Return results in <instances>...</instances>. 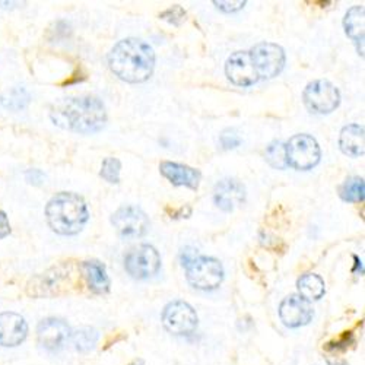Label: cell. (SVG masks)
<instances>
[{"label": "cell", "mask_w": 365, "mask_h": 365, "mask_svg": "<svg viewBox=\"0 0 365 365\" xmlns=\"http://www.w3.org/2000/svg\"><path fill=\"white\" fill-rule=\"evenodd\" d=\"M53 123L69 132L93 135L107 125V110L104 103L93 96L69 97L53 104L50 110Z\"/></svg>", "instance_id": "6da1fadb"}, {"label": "cell", "mask_w": 365, "mask_h": 365, "mask_svg": "<svg viewBox=\"0 0 365 365\" xmlns=\"http://www.w3.org/2000/svg\"><path fill=\"white\" fill-rule=\"evenodd\" d=\"M110 71L123 82L143 83L155 69V51L140 38L120 40L108 53Z\"/></svg>", "instance_id": "7a4b0ae2"}, {"label": "cell", "mask_w": 365, "mask_h": 365, "mask_svg": "<svg viewBox=\"0 0 365 365\" xmlns=\"http://www.w3.org/2000/svg\"><path fill=\"white\" fill-rule=\"evenodd\" d=\"M46 220L56 234L76 235L89 221L88 205L76 193L60 192L48 200Z\"/></svg>", "instance_id": "3957f363"}, {"label": "cell", "mask_w": 365, "mask_h": 365, "mask_svg": "<svg viewBox=\"0 0 365 365\" xmlns=\"http://www.w3.org/2000/svg\"><path fill=\"white\" fill-rule=\"evenodd\" d=\"M287 165L298 171L313 170L322 160V149L316 138L299 133L285 143Z\"/></svg>", "instance_id": "277c9868"}, {"label": "cell", "mask_w": 365, "mask_h": 365, "mask_svg": "<svg viewBox=\"0 0 365 365\" xmlns=\"http://www.w3.org/2000/svg\"><path fill=\"white\" fill-rule=\"evenodd\" d=\"M225 277L222 263L215 257L196 256L186 266L187 282L200 291H214L220 288Z\"/></svg>", "instance_id": "5b68a950"}, {"label": "cell", "mask_w": 365, "mask_h": 365, "mask_svg": "<svg viewBox=\"0 0 365 365\" xmlns=\"http://www.w3.org/2000/svg\"><path fill=\"white\" fill-rule=\"evenodd\" d=\"M302 100L314 114H330L341 104L339 89L326 79H316L304 88Z\"/></svg>", "instance_id": "8992f818"}, {"label": "cell", "mask_w": 365, "mask_h": 365, "mask_svg": "<svg viewBox=\"0 0 365 365\" xmlns=\"http://www.w3.org/2000/svg\"><path fill=\"white\" fill-rule=\"evenodd\" d=\"M253 66L259 75V79H272L278 75L285 68L287 56L285 50L275 43L262 41L257 43L249 51Z\"/></svg>", "instance_id": "52a82bcc"}, {"label": "cell", "mask_w": 365, "mask_h": 365, "mask_svg": "<svg viewBox=\"0 0 365 365\" xmlns=\"http://www.w3.org/2000/svg\"><path fill=\"white\" fill-rule=\"evenodd\" d=\"M167 331L175 336H190L197 329L199 317L196 310L186 301H173L167 304L161 316Z\"/></svg>", "instance_id": "ba28073f"}, {"label": "cell", "mask_w": 365, "mask_h": 365, "mask_svg": "<svg viewBox=\"0 0 365 365\" xmlns=\"http://www.w3.org/2000/svg\"><path fill=\"white\" fill-rule=\"evenodd\" d=\"M111 224L117 234L125 240L140 238L150 228L148 215L139 206L135 205L120 206L111 215Z\"/></svg>", "instance_id": "9c48e42d"}, {"label": "cell", "mask_w": 365, "mask_h": 365, "mask_svg": "<svg viewBox=\"0 0 365 365\" xmlns=\"http://www.w3.org/2000/svg\"><path fill=\"white\" fill-rule=\"evenodd\" d=\"M125 269L133 279H149L161 269V256L154 246L140 245L125 256Z\"/></svg>", "instance_id": "30bf717a"}, {"label": "cell", "mask_w": 365, "mask_h": 365, "mask_svg": "<svg viewBox=\"0 0 365 365\" xmlns=\"http://www.w3.org/2000/svg\"><path fill=\"white\" fill-rule=\"evenodd\" d=\"M72 330L69 324L57 317H48L38 323L37 327V339L41 348L48 352H58L62 351L68 342L71 341Z\"/></svg>", "instance_id": "8fae6325"}, {"label": "cell", "mask_w": 365, "mask_h": 365, "mask_svg": "<svg viewBox=\"0 0 365 365\" xmlns=\"http://www.w3.org/2000/svg\"><path fill=\"white\" fill-rule=\"evenodd\" d=\"M279 319L288 329H298L307 326L313 317L314 310L310 302L301 298L298 294L285 297L279 304Z\"/></svg>", "instance_id": "7c38bea8"}, {"label": "cell", "mask_w": 365, "mask_h": 365, "mask_svg": "<svg viewBox=\"0 0 365 365\" xmlns=\"http://www.w3.org/2000/svg\"><path fill=\"white\" fill-rule=\"evenodd\" d=\"M225 75L231 83L235 86L247 88L257 83L259 75L253 66L252 57L249 51H235L232 53L225 63Z\"/></svg>", "instance_id": "4fadbf2b"}, {"label": "cell", "mask_w": 365, "mask_h": 365, "mask_svg": "<svg viewBox=\"0 0 365 365\" xmlns=\"http://www.w3.org/2000/svg\"><path fill=\"white\" fill-rule=\"evenodd\" d=\"M214 202L224 212H232L246 202V187L235 178H224L214 189Z\"/></svg>", "instance_id": "5bb4252c"}, {"label": "cell", "mask_w": 365, "mask_h": 365, "mask_svg": "<svg viewBox=\"0 0 365 365\" xmlns=\"http://www.w3.org/2000/svg\"><path fill=\"white\" fill-rule=\"evenodd\" d=\"M28 336V323L25 319L12 312L0 314V346L15 348Z\"/></svg>", "instance_id": "9a60e30c"}, {"label": "cell", "mask_w": 365, "mask_h": 365, "mask_svg": "<svg viewBox=\"0 0 365 365\" xmlns=\"http://www.w3.org/2000/svg\"><path fill=\"white\" fill-rule=\"evenodd\" d=\"M160 173L173 186L187 187L190 190H197L202 180V174L199 170L173 161H163L160 164Z\"/></svg>", "instance_id": "2e32d148"}, {"label": "cell", "mask_w": 365, "mask_h": 365, "mask_svg": "<svg viewBox=\"0 0 365 365\" xmlns=\"http://www.w3.org/2000/svg\"><path fill=\"white\" fill-rule=\"evenodd\" d=\"M81 272L88 288L96 294H107L110 291V277L107 267L98 260H86L81 264Z\"/></svg>", "instance_id": "e0dca14e"}, {"label": "cell", "mask_w": 365, "mask_h": 365, "mask_svg": "<svg viewBox=\"0 0 365 365\" xmlns=\"http://www.w3.org/2000/svg\"><path fill=\"white\" fill-rule=\"evenodd\" d=\"M339 148L345 155L359 158L365 154V132L359 125H348L341 130Z\"/></svg>", "instance_id": "ac0fdd59"}, {"label": "cell", "mask_w": 365, "mask_h": 365, "mask_svg": "<svg viewBox=\"0 0 365 365\" xmlns=\"http://www.w3.org/2000/svg\"><path fill=\"white\" fill-rule=\"evenodd\" d=\"M345 34L356 44V50L364 56V34H365V8L362 5L348 9L344 18Z\"/></svg>", "instance_id": "d6986e66"}, {"label": "cell", "mask_w": 365, "mask_h": 365, "mask_svg": "<svg viewBox=\"0 0 365 365\" xmlns=\"http://www.w3.org/2000/svg\"><path fill=\"white\" fill-rule=\"evenodd\" d=\"M298 295L306 301H317L326 294V284L317 273H304L297 281Z\"/></svg>", "instance_id": "ffe728a7"}, {"label": "cell", "mask_w": 365, "mask_h": 365, "mask_svg": "<svg viewBox=\"0 0 365 365\" xmlns=\"http://www.w3.org/2000/svg\"><path fill=\"white\" fill-rule=\"evenodd\" d=\"M339 197L348 203H362L365 199V182L362 177H348L338 189Z\"/></svg>", "instance_id": "44dd1931"}, {"label": "cell", "mask_w": 365, "mask_h": 365, "mask_svg": "<svg viewBox=\"0 0 365 365\" xmlns=\"http://www.w3.org/2000/svg\"><path fill=\"white\" fill-rule=\"evenodd\" d=\"M29 103H31V96L22 86L8 89L0 96V106L11 111H22L29 106Z\"/></svg>", "instance_id": "7402d4cb"}, {"label": "cell", "mask_w": 365, "mask_h": 365, "mask_svg": "<svg viewBox=\"0 0 365 365\" xmlns=\"http://www.w3.org/2000/svg\"><path fill=\"white\" fill-rule=\"evenodd\" d=\"M100 339V333L94 327H81L71 334L72 345L79 352H89L94 349Z\"/></svg>", "instance_id": "603a6c76"}, {"label": "cell", "mask_w": 365, "mask_h": 365, "mask_svg": "<svg viewBox=\"0 0 365 365\" xmlns=\"http://www.w3.org/2000/svg\"><path fill=\"white\" fill-rule=\"evenodd\" d=\"M264 157L267 164L275 170H285L287 165V155H285V143L281 140H273L267 145Z\"/></svg>", "instance_id": "cb8c5ba5"}, {"label": "cell", "mask_w": 365, "mask_h": 365, "mask_svg": "<svg viewBox=\"0 0 365 365\" xmlns=\"http://www.w3.org/2000/svg\"><path fill=\"white\" fill-rule=\"evenodd\" d=\"M120 173H121V163L118 158L108 157L101 164L100 175L110 185H118L120 182Z\"/></svg>", "instance_id": "d4e9b609"}, {"label": "cell", "mask_w": 365, "mask_h": 365, "mask_svg": "<svg viewBox=\"0 0 365 365\" xmlns=\"http://www.w3.org/2000/svg\"><path fill=\"white\" fill-rule=\"evenodd\" d=\"M186 16H187L186 11L182 9L180 5H174V6L168 8L167 11H164V12L160 15V18H161L163 21H167L168 24H171V25H174V26H180L182 22L186 21Z\"/></svg>", "instance_id": "484cf974"}, {"label": "cell", "mask_w": 365, "mask_h": 365, "mask_svg": "<svg viewBox=\"0 0 365 365\" xmlns=\"http://www.w3.org/2000/svg\"><path fill=\"white\" fill-rule=\"evenodd\" d=\"M241 142H242L241 136L235 130H232V129L224 130L221 133V136H220V143H221V148L224 150L235 149V148H238L241 145Z\"/></svg>", "instance_id": "4316f807"}, {"label": "cell", "mask_w": 365, "mask_h": 365, "mask_svg": "<svg viewBox=\"0 0 365 365\" xmlns=\"http://www.w3.org/2000/svg\"><path fill=\"white\" fill-rule=\"evenodd\" d=\"M214 5L217 6L218 11L224 12V14H234V12H238L241 11L242 8H245L247 5L246 0H238V2H225V0H214Z\"/></svg>", "instance_id": "83f0119b"}, {"label": "cell", "mask_w": 365, "mask_h": 365, "mask_svg": "<svg viewBox=\"0 0 365 365\" xmlns=\"http://www.w3.org/2000/svg\"><path fill=\"white\" fill-rule=\"evenodd\" d=\"M25 180L33 186H41L46 182V174L38 168H31L25 171Z\"/></svg>", "instance_id": "f1b7e54d"}, {"label": "cell", "mask_w": 365, "mask_h": 365, "mask_svg": "<svg viewBox=\"0 0 365 365\" xmlns=\"http://www.w3.org/2000/svg\"><path fill=\"white\" fill-rule=\"evenodd\" d=\"M11 234V224L5 212L0 210V240Z\"/></svg>", "instance_id": "f546056e"}, {"label": "cell", "mask_w": 365, "mask_h": 365, "mask_svg": "<svg viewBox=\"0 0 365 365\" xmlns=\"http://www.w3.org/2000/svg\"><path fill=\"white\" fill-rule=\"evenodd\" d=\"M195 257H196V255H195L193 252H190V249L182 250V252H181V264L186 267Z\"/></svg>", "instance_id": "4dcf8cb0"}, {"label": "cell", "mask_w": 365, "mask_h": 365, "mask_svg": "<svg viewBox=\"0 0 365 365\" xmlns=\"http://www.w3.org/2000/svg\"><path fill=\"white\" fill-rule=\"evenodd\" d=\"M130 365H145V361L139 358V359H135V361H133Z\"/></svg>", "instance_id": "1f68e13d"}, {"label": "cell", "mask_w": 365, "mask_h": 365, "mask_svg": "<svg viewBox=\"0 0 365 365\" xmlns=\"http://www.w3.org/2000/svg\"><path fill=\"white\" fill-rule=\"evenodd\" d=\"M329 364H330V365H346L345 362H333V361H330V359H329Z\"/></svg>", "instance_id": "d6a6232c"}]
</instances>
